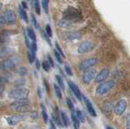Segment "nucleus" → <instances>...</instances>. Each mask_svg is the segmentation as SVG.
<instances>
[{
	"mask_svg": "<svg viewBox=\"0 0 130 129\" xmlns=\"http://www.w3.org/2000/svg\"><path fill=\"white\" fill-rule=\"evenodd\" d=\"M24 119H25V115H14L8 116L6 119L8 124L11 125V126H14V125H16L18 123L23 121Z\"/></svg>",
	"mask_w": 130,
	"mask_h": 129,
	"instance_id": "10",
	"label": "nucleus"
},
{
	"mask_svg": "<svg viewBox=\"0 0 130 129\" xmlns=\"http://www.w3.org/2000/svg\"><path fill=\"white\" fill-rule=\"evenodd\" d=\"M60 118L62 120V123L65 127H68L70 124V121H69V118L68 117L67 114L64 111H61L60 113Z\"/></svg>",
	"mask_w": 130,
	"mask_h": 129,
	"instance_id": "19",
	"label": "nucleus"
},
{
	"mask_svg": "<svg viewBox=\"0 0 130 129\" xmlns=\"http://www.w3.org/2000/svg\"><path fill=\"white\" fill-rule=\"evenodd\" d=\"M75 129H79V128H75Z\"/></svg>",
	"mask_w": 130,
	"mask_h": 129,
	"instance_id": "52",
	"label": "nucleus"
},
{
	"mask_svg": "<svg viewBox=\"0 0 130 129\" xmlns=\"http://www.w3.org/2000/svg\"><path fill=\"white\" fill-rule=\"evenodd\" d=\"M71 119H72V123H73V125H74V128H79L80 122V120L78 119V118L76 117V115L75 111L72 112Z\"/></svg>",
	"mask_w": 130,
	"mask_h": 129,
	"instance_id": "21",
	"label": "nucleus"
},
{
	"mask_svg": "<svg viewBox=\"0 0 130 129\" xmlns=\"http://www.w3.org/2000/svg\"><path fill=\"white\" fill-rule=\"evenodd\" d=\"M18 10H19V14H20V18H21L25 23H28V15L25 11V9H24L22 6L20 5L18 7Z\"/></svg>",
	"mask_w": 130,
	"mask_h": 129,
	"instance_id": "18",
	"label": "nucleus"
},
{
	"mask_svg": "<svg viewBox=\"0 0 130 129\" xmlns=\"http://www.w3.org/2000/svg\"><path fill=\"white\" fill-rule=\"evenodd\" d=\"M113 108V102H111V101H106V102H103V110L104 111V113H110L111 111Z\"/></svg>",
	"mask_w": 130,
	"mask_h": 129,
	"instance_id": "17",
	"label": "nucleus"
},
{
	"mask_svg": "<svg viewBox=\"0 0 130 129\" xmlns=\"http://www.w3.org/2000/svg\"><path fill=\"white\" fill-rule=\"evenodd\" d=\"M21 61V57L19 55H12L1 63V69L3 71H10Z\"/></svg>",
	"mask_w": 130,
	"mask_h": 129,
	"instance_id": "1",
	"label": "nucleus"
},
{
	"mask_svg": "<svg viewBox=\"0 0 130 129\" xmlns=\"http://www.w3.org/2000/svg\"><path fill=\"white\" fill-rule=\"evenodd\" d=\"M14 51L13 49H11V47L8 46H4L1 48V58H3L4 56H7L10 54H11Z\"/></svg>",
	"mask_w": 130,
	"mask_h": 129,
	"instance_id": "20",
	"label": "nucleus"
},
{
	"mask_svg": "<svg viewBox=\"0 0 130 129\" xmlns=\"http://www.w3.org/2000/svg\"><path fill=\"white\" fill-rule=\"evenodd\" d=\"M55 47H56V50H58V52L59 53L63 56V57H64L65 58V54H64V53H63V50L61 49V47L59 46V45L58 44V42H55Z\"/></svg>",
	"mask_w": 130,
	"mask_h": 129,
	"instance_id": "39",
	"label": "nucleus"
},
{
	"mask_svg": "<svg viewBox=\"0 0 130 129\" xmlns=\"http://www.w3.org/2000/svg\"><path fill=\"white\" fill-rule=\"evenodd\" d=\"M114 87V81L113 80H109V81H106L102 83L99 87L97 88L96 93L100 96H103L107 94V93L111 89Z\"/></svg>",
	"mask_w": 130,
	"mask_h": 129,
	"instance_id": "6",
	"label": "nucleus"
},
{
	"mask_svg": "<svg viewBox=\"0 0 130 129\" xmlns=\"http://www.w3.org/2000/svg\"><path fill=\"white\" fill-rule=\"evenodd\" d=\"M29 101L28 98L25 99H20V100H15V102H11L9 106V108L11 110L14 111H24L26 110L29 108Z\"/></svg>",
	"mask_w": 130,
	"mask_h": 129,
	"instance_id": "4",
	"label": "nucleus"
},
{
	"mask_svg": "<svg viewBox=\"0 0 130 129\" xmlns=\"http://www.w3.org/2000/svg\"><path fill=\"white\" fill-rule=\"evenodd\" d=\"M42 119L44 120L45 123H47L48 122V115H47V112H46V107L44 106V105L42 104Z\"/></svg>",
	"mask_w": 130,
	"mask_h": 129,
	"instance_id": "25",
	"label": "nucleus"
},
{
	"mask_svg": "<svg viewBox=\"0 0 130 129\" xmlns=\"http://www.w3.org/2000/svg\"><path fill=\"white\" fill-rule=\"evenodd\" d=\"M126 129H130V114L127 116V123H126Z\"/></svg>",
	"mask_w": 130,
	"mask_h": 129,
	"instance_id": "43",
	"label": "nucleus"
},
{
	"mask_svg": "<svg viewBox=\"0 0 130 129\" xmlns=\"http://www.w3.org/2000/svg\"><path fill=\"white\" fill-rule=\"evenodd\" d=\"M42 34H43V37H44V38L47 41V42L49 43V44H51V42H50V40H49V38H48V37L49 36L46 33H42Z\"/></svg>",
	"mask_w": 130,
	"mask_h": 129,
	"instance_id": "48",
	"label": "nucleus"
},
{
	"mask_svg": "<svg viewBox=\"0 0 130 129\" xmlns=\"http://www.w3.org/2000/svg\"><path fill=\"white\" fill-rule=\"evenodd\" d=\"M24 83H25V81L23 79H19L15 81V85L17 86V88H21V86L24 85Z\"/></svg>",
	"mask_w": 130,
	"mask_h": 129,
	"instance_id": "35",
	"label": "nucleus"
},
{
	"mask_svg": "<svg viewBox=\"0 0 130 129\" xmlns=\"http://www.w3.org/2000/svg\"><path fill=\"white\" fill-rule=\"evenodd\" d=\"M64 69H65V71H66V73L68 75V76H72L73 73H72V71L71 69V67H69L68 64H65L64 65Z\"/></svg>",
	"mask_w": 130,
	"mask_h": 129,
	"instance_id": "37",
	"label": "nucleus"
},
{
	"mask_svg": "<svg viewBox=\"0 0 130 129\" xmlns=\"http://www.w3.org/2000/svg\"><path fill=\"white\" fill-rule=\"evenodd\" d=\"M99 62V60L96 58H89L87 59H85L83 61H81L79 64V68L80 70H88L89 68H91L93 66H94L95 64Z\"/></svg>",
	"mask_w": 130,
	"mask_h": 129,
	"instance_id": "7",
	"label": "nucleus"
},
{
	"mask_svg": "<svg viewBox=\"0 0 130 129\" xmlns=\"http://www.w3.org/2000/svg\"><path fill=\"white\" fill-rule=\"evenodd\" d=\"M34 10L36 14L40 15L41 14V6L38 2V0H34Z\"/></svg>",
	"mask_w": 130,
	"mask_h": 129,
	"instance_id": "28",
	"label": "nucleus"
},
{
	"mask_svg": "<svg viewBox=\"0 0 130 129\" xmlns=\"http://www.w3.org/2000/svg\"><path fill=\"white\" fill-rule=\"evenodd\" d=\"M18 74L20 76H25L27 74V72H28V70H27V68L26 67H20L19 69H18Z\"/></svg>",
	"mask_w": 130,
	"mask_h": 129,
	"instance_id": "31",
	"label": "nucleus"
},
{
	"mask_svg": "<svg viewBox=\"0 0 130 129\" xmlns=\"http://www.w3.org/2000/svg\"><path fill=\"white\" fill-rule=\"evenodd\" d=\"M49 129H57L55 127V124L54 123L52 120L50 121V127H49Z\"/></svg>",
	"mask_w": 130,
	"mask_h": 129,
	"instance_id": "44",
	"label": "nucleus"
},
{
	"mask_svg": "<svg viewBox=\"0 0 130 129\" xmlns=\"http://www.w3.org/2000/svg\"><path fill=\"white\" fill-rule=\"evenodd\" d=\"M46 33L49 36V37H52V29L50 25H46Z\"/></svg>",
	"mask_w": 130,
	"mask_h": 129,
	"instance_id": "38",
	"label": "nucleus"
},
{
	"mask_svg": "<svg viewBox=\"0 0 130 129\" xmlns=\"http://www.w3.org/2000/svg\"><path fill=\"white\" fill-rule=\"evenodd\" d=\"M126 108H127V102L124 99H121L114 107V113L116 115H122L126 110Z\"/></svg>",
	"mask_w": 130,
	"mask_h": 129,
	"instance_id": "9",
	"label": "nucleus"
},
{
	"mask_svg": "<svg viewBox=\"0 0 130 129\" xmlns=\"http://www.w3.org/2000/svg\"><path fill=\"white\" fill-rule=\"evenodd\" d=\"M29 94V91L25 88H16L15 89H12L8 94V97L11 99L15 100H20V99H25L28 98Z\"/></svg>",
	"mask_w": 130,
	"mask_h": 129,
	"instance_id": "3",
	"label": "nucleus"
},
{
	"mask_svg": "<svg viewBox=\"0 0 130 129\" xmlns=\"http://www.w3.org/2000/svg\"><path fill=\"white\" fill-rule=\"evenodd\" d=\"M109 70L107 68H103L100 71V72L99 74L97 75V76L95 77V82L96 83H101V82H103L104 80L108 77L109 76Z\"/></svg>",
	"mask_w": 130,
	"mask_h": 129,
	"instance_id": "13",
	"label": "nucleus"
},
{
	"mask_svg": "<svg viewBox=\"0 0 130 129\" xmlns=\"http://www.w3.org/2000/svg\"><path fill=\"white\" fill-rule=\"evenodd\" d=\"M42 7L45 11V12L48 13V11H49V0H42Z\"/></svg>",
	"mask_w": 130,
	"mask_h": 129,
	"instance_id": "32",
	"label": "nucleus"
},
{
	"mask_svg": "<svg viewBox=\"0 0 130 129\" xmlns=\"http://www.w3.org/2000/svg\"><path fill=\"white\" fill-rule=\"evenodd\" d=\"M58 26L60 28H64V29H70L72 27V22L68 21V20L62 19L58 22Z\"/></svg>",
	"mask_w": 130,
	"mask_h": 129,
	"instance_id": "16",
	"label": "nucleus"
},
{
	"mask_svg": "<svg viewBox=\"0 0 130 129\" xmlns=\"http://www.w3.org/2000/svg\"><path fill=\"white\" fill-rule=\"evenodd\" d=\"M54 54H55V59H56V60H57V62H58L59 63H61V64H62V63H63V59H62V57H63V56L59 53L58 50H57L56 49L54 50Z\"/></svg>",
	"mask_w": 130,
	"mask_h": 129,
	"instance_id": "27",
	"label": "nucleus"
},
{
	"mask_svg": "<svg viewBox=\"0 0 130 129\" xmlns=\"http://www.w3.org/2000/svg\"><path fill=\"white\" fill-rule=\"evenodd\" d=\"M24 41H25V44H26V46L28 47V48H29L30 47V42H29V41H28V34H27V33H25V32H24Z\"/></svg>",
	"mask_w": 130,
	"mask_h": 129,
	"instance_id": "40",
	"label": "nucleus"
},
{
	"mask_svg": "<svg viewBox=\"0 0 130 129\" xmlns=\"http://www.w3.org/2000/svg\"><path fill=\"white\" fill-rule=\"evenodd\" d=\"M29 49H30L31 51H34V52H36L37 51V49H38V47H37V44H36L35 42H31Z\"/></svg>",
	"mask_w": 130,
	"mask_h": 129,
	"instance_id": "41",
	"label": "nucleus"
},
{
	"mask_svg": "<svg viewBox=\"0 0 130 129\" xmlns=\"http://www.w3.org/2000/svg\"><path fill=\"white\" fill-rule=\"evenodd\" d=\"M10 39V33L8 31H2L1 33V42L4 43L9 41Z\"/></svg>",
	"mask_w": 130,
	"mask_h": 129,
	"instance_id": "23",
	"label": "nucleus"
},
{
	"mask_svg": "<svg viewBox=\"0 0 130 129\" xmlns=\"http://www.w3.org/2000/svg\"><path fill=\"white\" fill-rule=\"evenodd\" d=\"M36 68L38 70H39L40 69V67H41V63H40V61L38 59H36Z\"/></svg>",
	"mask_w": 130,
	"mask_h": 129,
	"instance_id": "45",
	"label": "nucleus"
},
{
	"mask_svg": "<svg viewBox=\"0 0 130 129\" xmlns=\"http://www.w3.org/2000/svg\"><path fill=\"white\" fill-rule=\"evenodd\" d=\"M93 47V45L90 41H85L79 46L77 50H78L79 54H85L92 50Z\"/></svg>",
	"mask_w": 130,
	"mask_h": 129,
	"instance_id": "11",
	"label": "nucleus"
},
{
	"mask_svg": "<svg viewBox=\"0 0 130 129\" xmlns=\"http://www.w3.org/2000/svg\"><path fill=\"white\" fill-rule=\"evenodd\" d=\"M76 117L78 118V119L80 120V123H84L85 122V118H84V115L82 114V112H81L80 110H76Z\"/></svg>",
	"mask_w": 130,
	"mask_h": 129,
	"instance_id": "29",
	"label": "nucleus"
},
{
	"mask_svg": "<svg viewBox=\"0 0 130 129\" xmlns=\"http://www.w3.org/2000/svg\"><path fill=\"white\" fill-rule=\"evenodd\" d=\"M55 79H56L57 83H58V85H59L60 88H64V83H63V79L61 78L59 76H58V75H56V76H55Z\"/></svg>",
	"mask_w": 130,
	"mask_h": 129,
	"instance_id": "30",
	"label": "nucleus"
},
{
	"mask_svg": "<svg viewBox=\"0 0 130 129\" xmlns=\"http://www.w3.org/2000/svg\"><path fill=\"white\" fill-rule=\"evenodd\" d=\"M96 75V70L93 68H89V69L86 70L82 76V81L85 84H89L92 80L94 79Z\"/></svg>",
	"mask_w": 130,
	"mask_h": 129,
	"instance_id": "8",
	"label": "nucleus"
},
{
	"mask_svg": "<svg viewBox=\"0 0 130 129\" xmlns=\"http://www.w3.org/2000/svg\"><path fill=\"white\" fill-rule=\"evenodd\" d=\"M1 25H14L15 23V15L12 10L7 9L1 15L0 18Z\"/></svg>",
	"mask_w": 130,
	"mask_h": 129,
	"instance_id": "5",
	"label": "nucleus"
},
{
	"mask_svg": "<svg viewBox=\"0 0 130 129\" xmlns=\"http://www.w3.org/2000/svg\"><path fill=\"white\" fill-rule=\"evenodd\" d=\"M42 67H43V69L46 71H50V68H51V64L49 63V62L48 61H44L43 63H42Z\"/></svg>",
	"mask_w": 130,
	"mask_h": 129,
	"instance_id": "34",
	"label": "nucleus"
},
{
	"mask_svg": "<svg viewBox=\"0 0 130 129\" xmlns=\"http://www.w3.org/2000/svg\"><path fill=\"white\" fill-rule=\"evenodd\" d=\"M63 19L68 20L71 22H78L81 21L82 16L76 9L73 7H69L63 11Z\"/></svg>",
	"mask_w": 130,
	"mask_h": 129,
	"instance_id": "2",
	"label": "nucleus"
},
{
	"mask_svg": "<svg viewBox=\"0 0 130 129\" xmlns=\"http://www.w3.org/2000/svg\"><path fill=\"white\" fill-rule=\"evenodd\" d=\"M54 89H55V92L56 96L58 97V98L60 100L61 98H62V93H61L60 87L58 85V84H54Z\"/></svg>",
	"mask_w": 130,
	"mask_h": 129,
	"instance_id": "26",
	"label": "nucleus"
},
{
	"mask_svg": "<svg viewBox=\"0 0 130 129\" xmlns=\"http://www.w3.org/2000/svg\"><path fill=\"white\" fill-rule=\"evenodd\" d=\"M44 84L46 85V91L49 92L50 91V88H49V83L46 80H44Z\"/></svg>",
	"mask_w": 130,
	"mask_h": 129,
	"instance_id": "47",
	"label": "nucleus"
},
{
	"mask_svg": "<svg viewBox=\"0 0 130 129\" xmlns=\"http://www.w3.org/2000/svg\"><path fill=\"white\" fill-rule=\"evenodd\" d=\"M47 59H48V62H49V63L51 64V66L52 67H55V63H54V61H53V59H52L51 56L50 54H48V55H47Z\"/></svg>",
	"mask_w": 130,
	"mask_h": 129,
	"instance_id": "42",
	"label": "nucleus"
},
{
	"mask_svg": "<svg viewBox=\"0 0 130 129\" xmlns=\"http://www.w3.org/2000/svg\"><path fill=\"white\" fill-rule=\"evenodd\" d=\"M21 6H22V7H23V8L24 9H28V5H27V3H25V2H21Z\"/></svg>",
	"mask_w": 130,
	"mask_h": 129,
	"instance_id": "49",
	"label": "nucleus"
},
{
	"mask_svg": "<svg viewBox=\"0 0 130 129\" xmlns=\"http://www.w3.org/2000/svg\"><path fill=\"white\" fill-rule=\"evenodd\" d=\"M31 21H32V25L35 27V29H38V24L34 15H31Z\"/></svg>",
	"mask_w": 130,
	"mask_h": 129,
	"instance_id": "36",
	"label": "nucleus"
},
{
	"mask_svg": "<svg viewBox=\"0 0 130 129\" xmlns=\"http://www.w3.org/2000/svg\"><path fill=\"white\" fill-rule=\"evenodd\" d=\"M38 94L39 95V98H42V92H41L40 88H38Z\"/></svg>",
	"mask_w": 130,
	"mask_h": 129,
	"instance_id": "50",
	"label": "nucleus"
},
{
	"mask_svg": "<svg viewBox=\"0 0 130 129\" xmlns=\"http://www.w3.org/2000/svg\"><path fill=\"white\" fill-rule=\"evenodd\" d=\"M65 37H66V38L68 41H73V40L80 39L81 38V34L79 32L73 31V32H70V33H67L66 35H65Z\"/></svg>",
	"mask_w": 130,
	"mask_h": 129,
	"instance_id": "15",
	"label": "nucleus"
},
{
	"mask_svg": "<svg viewBox=\"0 0 130 129\" xmlns=\"http://www.w3.org/2000/svg\"><path fill=\"white\" fill-rule=\"evenodd\" d=\"M67 104H68V108L70 109L71 111L72 112H74L75 111V109H74V105H73L72 102V100L70 98H67Z\"/></svg>",
	"mask_w": 130,
	"mask_h": 129,
	"instance_id": "33",
	"label": "nucleus"
},
{
	"mask_svg": "<svg viewBox=\"0 0 130 129\" xmlns=\"http://www.w3.org/2000/svg\"><path fill=\"white\" fill-rule=\"evenodd\" d=\"M7 81H8L7 78L3 77V76H2V77H1V84H2V85H3V84L4 83H7Z\"/></svg>",
	"mask_w": 130,
	"mask_h": 129,
	"instance_id": "46",
	"label": "nucleus"
},
{
	"mask_svg": "<svg viewBox=\"0 0 130 129\" xmlns=\"http://www.w3.org/2000/svg\"><path fill=\"white\" fill-rule=\"evenodd\" d=\"M26 33L28 34V37L29 38L32 42H36V34H35L34 30L32 29V28L28 27L27 29H26Z\"/></svg>",
	"mask_w": 130,
	"mask_h": 129,
	"instance_id": "22",
	"label": "nucleus"
},
{
	"mask_svg": "<svg viewBox=\"0 0 130 129\" xmlns=\"http://www.w3.org/2000/svg\"><path fill=\"white\" fill-rule=\"evenodd\" d=\"M83 98H84V102L85 103V106H86V108H87V110L89 113V115L93 117H96L97 116L96 111L94 110V108H93L92 103L90 102V101H89L85 96H83Z\"/></svg>",
	"mask_w": 130,
	"mask_h": 129,
	"instance_id": "14",
	"label": "nucleus"
},
{
	"mask_svg": "<svg viewBox=\"0 0 130 129\" xmlns=\"http://www.w3.org/2000/svg\"><path fill=\"white\" fill-rule=\"evenodd\" d=\"M28 62L30 63H32L34 61H36V52L29 50L28 52Z\"/></svg>",
	"mask_w": 130,
	"mask_h": 129,
	"instance_id": "24",
	"label": "nucleus"
},
{
	"mask_svg": "<svg viewBox=\"0 0 130 129\" xmlns=\"http://www.w3.org/2000/svg\"><path fill=\"white\" fill-rule=\"evenodd\" d=\"M107 129H114V128L111 127H109V126H108V127H107Z\"/></svg>",
	"mask_w": 130,
	"mask_h": 129,
	"instance_id": "51",
	"label": "nucleus"
},
{
	"mask_svg": "<svg viewBox=\"0 0 130 129\" xmlns=\"http://www.w3.org/2000/svg\"><path fill=\"white\" fill-rule=\"evenodd\" d=\"M68 84L69 88H70V89L73 93V94L76 96V98L79 101H81V99L83 98V96H82V94H81V93H80V91L79 89L78 86H77L74 82H72V80H68Z\"/></svg>",
	"mask_w": 130,
	"mask_h": 129,
	"instance_id": "12",
	"label": "nucleus"
}]
</instances>
